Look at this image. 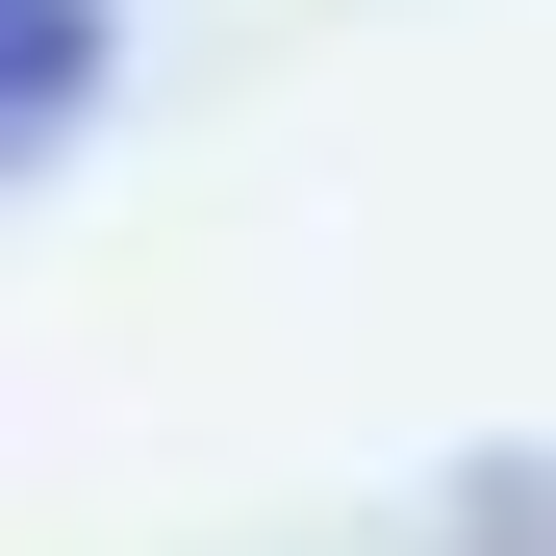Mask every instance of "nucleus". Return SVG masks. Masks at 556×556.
Instances as JSON below:
<instances>
[{"label":"nucleus","mask_w":556,"mask_h":556,"mask_svg":"<svg viewBox=\"0 0 556 556\" xmlns=\"http://www.w3.org/2000/svg\"><path fill=\"white\" fill-rule=\"evenodd\" d=\"M127 76V0H0V177H51Z\"/></svg>","instance_id":"f257e3e1"}]
</instances>
